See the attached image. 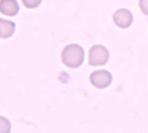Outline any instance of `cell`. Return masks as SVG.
I'll use <instances>...</instances> for the list:
<instances>
[{
    "instance_id": "cell-5",
    "label": "cell",
    "mask_w": 148,
    "mask_h": 133,
    "mask_svg": "<svg viewBox=\"0 0 148 133\" xmlns=\"http://www.w3.org/2000/svg\"><path fill=\"white\" fill-rule=\"evenodd\" d=\"M19 12L17 0H0V12L6 16H15Z\"/></svg>"
},
{
    "instance_id": "cell-8",
    "label": "cell",
    "mask_w": 148,
    "mask_h": 133,
    "mask_svg": "<svg viewBox=\"0 0 148 133\" xmlns=\"http://www.w3.org/2000/svg\"><path fill=\"white\" fill-rule=\"evenodd\" d=\"M24 5L29 9L37 8L42 2V0H22Z\"/></svg>"
},
{
    "instance_id": "cell-9",
    "label": "cell",
    "mask_w": 148,
    "mask_h": 133,
    "mask_svg": "<svg viewBox=\"0 0 148 133\" xmlns=\"http://www.w3.org/2000/svg\"><path fill=\"white\" fill-rule=\"evenodd\" d=\"M138 5L141 12L148 16V0H139Z\"/></svg>"
},
{
    "instance_id": "cell-2",
    "label": "cell",
    "mask_w": 148,
    "mask_h": 133,
    "mask_svg": "<svg viewBox=\"0 0 148 133\" xmlns=\"http://www.w3.org/2000/svg\"><path fill=\"white\" fill-rule=\"evenodd\" d=\"M109 60V51L106 46L97 44L89 50V64L91 66L105 65Z\"/></svg>"
},
{
    "instance_id": "cell-7",
    "label": "cell",
    "mask_w": 148,
    "mask_h": 133,
    "mask_svg": "<svg viewBox=\"0 0 148 133\" xmlns=\"http://www.w3.org/2000/svg\"><path fill=\"white\" fill-rule=\"evenodd\" d=\"M12 123L8 118L0 116V133H11Z\"/></svg>"
},
{
    "instance_id": "cell-6",
    "label": "cell",
    "mask_w": 148,
    "mask_h": 133,
    "mask_svg": "<svg viewBox=\"0 0 148 133\" xmlns=\"http://www.w3.org/2000/svg\"><path fill=\"white\" fill-rule=\"evenodd\" d=\"M15 31V24L13 22L0 18V38H8Z\"/></svg>"
},
{
    "instance_id": "cell-1",
    "label": "cell",
    "mask_w": 148,
    "mask_h": 133,
    "mask_svg": "<svg viewBox=\"0 0 148 133\" xmlns=\"http://www.w3.org/2000/svg\"><path fill=\"white\" fill-rule=\"evenodd\" d=\"M85 59L84 49L76 44H68L61 53L62 63L69 68H78Z\"/></svg>"
},
{
    "instance_id": "cell-4",
    "label": "cell",
    "mask_w": 148,
    "mask_h": 133,
    "mask_svg": "<svg viewBox=\"0 0 148 133\" xmlns=\"http://www.w3.org/2000/svg\"><path fill=\"white\" fill-rule=\"evenodd\" d=\"M114 24L119 28L125 29L131 26L132 24L133 17L132 12L127 9H119L116 11L112 16Z\"/></svg>"
},
{
    "instance_id": "cell-3",
    "label": "cell",
    "mask_w": 148,
    "mask_h": 133,
    "mask_svg": "<svg viewBox=\"0 0 148 133\" xmlns=\"http://www.w3.org/2000/svg\"><path fill=\"white\" fill-rule=\"evenodd\" d=\"M112 81V74L105 70L95 71L90 75L91 84L99 89H104L108 87Z\"/></svg>"
}]
</instances>
